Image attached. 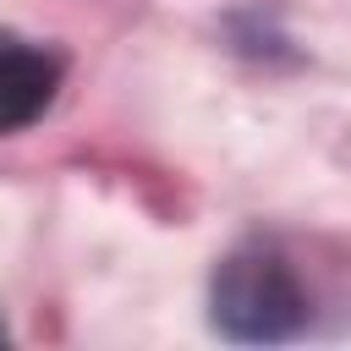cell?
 Masks as SVG:
<instances>
[{"label":"cell","mask_w":351,"mask_h":351,"mask_svg":"<svg viewBox=\"0 0 351 351\" xmlns=\"http://www.w3.org/2000/svg\"><path fill=\"white\" fill-rule=\"evenodd\" d=\"M214 329L230 340H291L307 324V296L291 274V263L269 247H236L208 285Z\"/></svg>","instance_id":"obj_1"},{"label":"cell","mask_w":351,"mask_h":351,"mask_svg":"<svg viewBox=\"0 0 351 351\" xmlns=\"http://www.w3.org/2000/svg\"><path fill=\"white\" fill-rule=\"evenodd\" d=\"M60 88V60L38 44L0 38V132H16L44 115Z\"/></svg>","instance_id":"obj_2"},{"label":"cell","mask_w":351,"mask_h":351,"mask_svg":"<svg viewBox=\"0 0 351 351\" xmlns=\"http://www.w3.org/2000/svg\"><path fill=\"white\" fill-rule=\"evenodd\" d=\"M0 340H5V324H0Z\"/></svg>","instance_id":"obj_3"}]
</instances>
